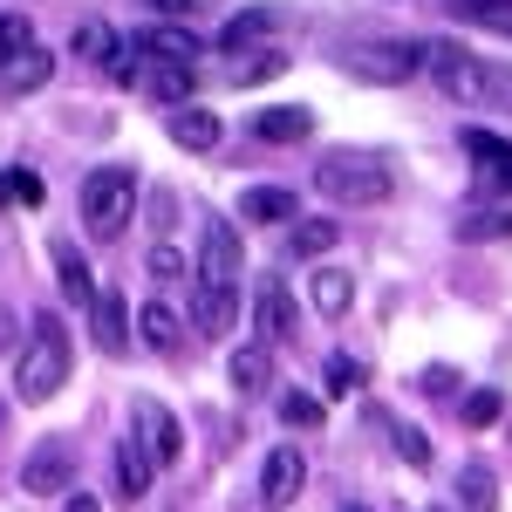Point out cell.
<instances>
[{
    "label": "cell",
    "instance_id": "e0dca14e",
    "mask_svg": "<svg viewBox=\"0 0 512 512\" xmlns=\"http://www.w3.org/2000/svg\"><path fill=\"white\" fill-rule=\"evenodd\" d=\"M151 451H144V437H123L117 444V485H123V499H144L151 492Z\"/></svg>",
    "mask_w": 512,
    "mask_h": 512
},
{
    "label": "cell",
    "instance_id": "ffe728a7",
    "mask_svg": "<svg viewBox=\"0 0 512 512\" xmlns=\"http://www.w3.org/2000/svg\"><path fill=\"white\" fill-rule=\"evenodd\" d=\"M280 28V7H246V14H233V21H226V35H219V48H253V41L260 35H274Z\"/></svg>",
    "mask_w": 512,
    "mask_h": 512
},
{
    "label": "cell",
    "instance_id": "6da1fadb",
    "mask_svg": "<svg viewBox=\"0 0 512 512\" xmlns=\"http://www.w3.org/2000/svg\"><path fill=\"white\" fill-rule=\"evenodd\" d=\"M239 239L226 219H205L198 233V267H192V315H198V335H226L239 321Z\"/></svg>",
    "mask_w": 512,
    "mask_h": 512
},
{
    "label": "cell",
    "instance_id": "30bf717a",
    "mask_svg": "<svg viewBox=\"0 0 512 512\" xmlns=\"http://www.w3.org/2000/svg\"><path fill=\"white\" fill-rule=\"evenodd\" d=\"M130 82H144L158 103H185V96H192V62H151V55H130Z\"/></svg>",
    "mask_w": 512,
    "mask_h": 512
},
{
    "label": "cell",
    "instance_id": "e575fe53",
    "mask_svg": "<svg viewBox=\"0 0 512 512\" xmlns=\"http://www.w3.org/2000/svg\"><path fill=\"white\" fill-rule=\"evenodd\" d=\"M280 417H287V424H301V431H315V424H321V403H315V396H280Z\"/></svg>",
    "mask_w": 512,
    "mask_h": 512
},
{
    "label": "cell",
    "instance_id": "4316f807",
    "mask_svg": "<svg viewBox=\"0 0 512 512\" xmlns=\"http://www.w3.org/2000/svg\"><path fill=\"white\" fill-rule=\"evenodd\" d=\"M76 55L82 62H110V55H117V35H110L103 21H82L76 28Z\"/></svg>",
    "mask_w": 512,
    "mask_h": 512
},
{
    "label": "cell",
    "instance_id": "8fae6325",
    "mask_svg": "<svg viewBox=\"0 0 512 512\" xmlns=\"http://www.w3.org/2000/svg\"><path fill=\"white\" fill-rule=\"evenodd\" d=\"M308 485V465H301V451L294 444H280L274 458H267V472H260V499L267 506H294V492Z\"/></svg>",
    "mask_w": 512,
    "mask_h": 512
},
{
    "label": "cell",
    "instance_id": "d6a6232c",
    "mask_svg": "<svg viewBox=\"0 0 512 512\" xmlns=\"http://www.w3.org/2000/svg\"><path fill=\"white\" fill-rule=\"evenodd\" d=\"M28 41H35V28H28L21 14H0V62H7V55H21Z\"/></svg>",
    "mask_w": 512,
    "mask_h": 512
},
{
    "label": "cell",
    "instance_id": "ac0fdd59",
    "mask_svg": "<svg viewBox=\"0 0 512 512\" xmlns=\"http://www.w3.org/2000/svg\"><path fill=\"white\" fill-rule=\"evenodd\" d=\"M239 219H253V226H280V219H301V205H294V192H280V185H260V192L239 198Z\"/></svg>",
    "mask_w": 512,
    "mask_h": 512
},
{
    "label": "cell",
    "instance_id": "d4e9b609",
    "mask_svg": "<svg viewBox=\"0 0 512 512\" xmlns=\"http://www.w3.org/2000/svg\"><path fill=\"white\" fill-rule=\"evenodd\" d=\"M349 301H355V280L342 274V267H321L315 274V308L335 321V315H349Z\"/></svg>",
    "mask_w": 512,
    "mask_h": 512
},
{
    "label": "cell",
    "instance_id": "603a6c76",
    "mask_svg": "<svg viewBox=\"0 0 512 512\" xmlns=\"http://www.w3.org/2000/svg\"><path fill=\"white\" fill-rule=\"evenodd\" d=\"M137 335H144V349L171 355L178 349V315H171L164 301H144V308H137Z\"/></svg>",
    "mask_w": 512,
    "mask_h": 512
},
{
    "label": "cell",
    "instance_id": "9a60e30c",
    "mask_svg": "<svg viewBox=\"0 0 512 512\" xmlns=\"http://www.w3.org/2000/svg\"><path fill=\"white\" fill-rule=\"evenodd\" d=\"M171 144H185V151H219V117L212 110H198V103H185V110H171Z\"/></svg>",
    "mask_w": 512,
    "mask_h": 512
},
{
    "label": "cell",
    "instance_id": "4fadbf2b",
    "mask_svg": "<svg viewBox=\"0 0 512 512\" xmlns=\"http://www.w3.org/2000/svg\"><path fill=\"white\" fill-rule=\"evenodd\" d=\"M465 151L478 158V178H485V185H506V192H512V144H506V137H492V130H465Z\"/></svg>",
    "mask_w": 512,
    "mask_h": 512
},
{
    "label": "cell",
    "instance_id": "7a4b0ae2",
    "mask_svg": "<svg viewBox=\"0 0 512 512\" xmlns=\"http://www.w3.org/2000/svg\"><path fill=\"white\" fill-rule=\"evenodd\" d=\"M62 383H69V328L55 315H41L28 349H21V362H14V396L21 403H48Z\"/></svg>",
    "mask_w": 512,
    "mask_h": 512
},
{
    "label": "cell",
    "instance_id": "1f68e13d",
    "mask_svg": "<svg viewBox=\"0 0 512 512\" xmlns=\"http://www.w3.org/2000/svg\"><path fill=\"white\" fill-rule=\"evenodd\" d=\"M458 499H465V506H492V499H499V492H492V472L472 465V472L458 478Z\"/></svg>",
    "mask_w": 512,
    "mask_h": 512
},
{
    "label": "cell",
    "instance_id": "8992f818",
    "mask_svg": "<svg viewBox=\"0 0 512 512\" xmlns=\"http://www.w3.org/2000/svg\"><path fill=\"white\" fill-rule=\"evenodd\" d=\"M342 69L362 76V82H410L417 69H424V41H396V35L349 41V48H342Z\"/></svg>",
    "mask_w": 512,
    "mask_h": 512
},
{
    "label": "cell",
    "instance_id": "f546056e",
    "mask_svg": "<svg viewBox=\"0 0 512 512\" xmlns=\"http://www.w3.org/2000/svg\"><path fill=\"white\" fill-rule=\"evenodd\" d=\"M328 390H335V396L362 390V362H355V355H328Z\"/></svg>",
    "mask_w": 512,
    "mask_h": 512
},
{
    "label": "cell",
    "instance_id": "4dcf8cb0",
    "mask_svg": "<svg viewBox=\"0 0 512 512\" xmlns=\"http://www.w3.org/2000/svg\"><path fill=\"white\" fill-rule=\"evenodd\" d=\"M280 69H287V55H274V48H260L253 62H233L239 82H267V76H280Z\"/></svg>",
    "mask_w": 512,
    "mask_h": 512
},
{
    "label": "cell",
    "instance_id": "5b68a950",
    "mask_svg": "<svg viewBox=\"0 0 512 512\" xmlns=\"http://www.w3.org/2000/svg\"><path fill=\"white\" fill-rule=\"evenodd\" d=\"M424 69H431V82L451 96V103H465V110H478V103H485L492 62H478L465 41H424Z\"/></svg>",
    "mask_w": 512,
    "mask_h": 512
},
{
    "label": "cell",
    "instance_id": "d6986e66",
    "mask_svg": "<svg viewBox=\"0 0 512 512\" xmlns=\"http://www.w3.org/2000/svg\"><path fill=\"white\" fill-rule=\"evenodd\" d=\"M48 76H55V55H41L35 41H28L21 55H7V62H0V89H41Z\"/></svg>",
    "mask_w": 512,
    "mask_h": 512
},
{
    "label": "cell",
    "instance_id": "484cf974",
    "mask_svg": "<svg viewBox=\"0 0 512 512\" xmlns=\"http://www.w3.org/2000/svg\"><path fill=\"white\" fill-rule=\"evenodd\" d=\"M335 239H342V226H335V219H301V226H294V253H301V260H321Z\"/></svg>",
    "mask_w": 512,
    "mask_h": 512
},
{
    "label": "cell",
    "instance_id": "7c38bea8",
    "mask_svg": "<svg viewBox=\"0 0 512 512\" xmlns=\"http://www.w3.org/2000/svg\"><path fill=\"white\" fill-rule=\"evenodd\" d=\"M130 55H151V62H198L205 48H198L192 28H144V35H130Z\"/></svg>",
    "mask_w": 512,
    "mask_h": 512
},
{
    "label": "cell",
    "instance_id": "277c9868",
    "mask_svg": "<svg viewBox=\"0 0 512 512\" xmlns=\"http://www.w3.org/2000/svg\"><path fill=\"white\" fill-rule=\"evenodd\" d=\"M130 205H137V178H130L123 164H96V171L82 178V219H89L96 239H117L123 219H130Z\"/></svg>",
    "mask_w": 512,
    "mask_h": 512
},
{
    "label": "cell",
    "instance_id": "d590c367",
    "mask_svg": "<svg viewBox=\"0 0 512 512\" xmlns=\"http://www.w3.org/2000/svg\"><path fill=\"white\" fill-rule=\"evenodd\" d=\"M185 274H192V267L178 260V246H158V253H151V280H158V287H171V280H185Z\"/></svg>",
    "mask_w": 512,
    "mask_h": 512
},
{
    "label": "cell",
    "instance_id": "7402d4cb",
    "mask_svg": "<svg viewBox=\"0 0 512 512\" xmlns=\"http://www.w3.org/2000/svg\"><path fill=\"white\" fill-rule=\"evenodd\" d=\"M451 21L465 28H492V35H512V0H444Z\"/></svg>",
    "mask_w": 512,
    "mask_h": 512
},
{
    "label": "cell",
    "instance_id": "cb8c5ba5",
    "mask_svg": "<svg viewBox=\"0 0 512 512\" xmlns=\"http://www.w3.org/2000/svg\"><path fill=\"white\" fill-rule=\"evenodd\" d=\"M55 280H62V294H69L76 308L96 301V280H89V267L76 260V246H55Z\"/></svg>",
    "mask_w": 512,
    "mask_h": 512
},
{
    "label": "cell",
    "instance_id": "52a82bcc",
    "mask_svg": "<svg viewBox=\"0 0 512 512\" xmlns=\"http://www.w3.org/2000/svg\"><path fill=\"white\" fill-rule=\"evenodd\" d=\"M69 472H76V444H69V437H41L35 451L21 458V492L62 499V492H69Z\"/></svg>",
    "mask_w": 512,
    "mask_h": 512
},
{
    "label": "cell",
    "instance_id": "74e56055",
    "mask_svg": "<svg viewBox=\"0 0 512 512\" xmlns=\"http://www.w3.org/2000/svg\"><path fill=\"white\" fill-rule=\"evenodd\" d=\"M144 7H158L164 21H192V14H205V0H144Z\"/></svg>",
    "mask_w": 512,
    "mask_h": 512
},
{
    "label": "cell",
    "instance_id": "2e32d148",
    "mask_svg": "<svg viewBox=\"0 0 512 512\" xmlns=\"http://www.w3.org/2000/svg\"><path fill=\"white\" fill-rule=\"evenodd\" d=\"M267 383H274V349H267V342H246V349L233 355V390L267 396Z\"/></svg>",
    "mask_w": 512,
    "mask_h": 512
},
{
    "label": "cell",
    "instance_id": "836d02e7",
    "mask_svg": "<svg viewBox=\"0 0 512 512\" xmlns=\"http://www.w3.org/2000/svg\"><path fill=\"white\" fill-rule=\"evenodd\" d=\"M499 410H506V396H499V390H478L472 403H465V424L485 431V424H499Z\"/></svg>",
    "mask_w": 512,
    "mask_h": 512
},
{
    "label": "cell",
    "instance_id": "f1b7e54d",
    "mask_svg": "<svg viewBox=\"0 0 512 512\" xmlns=\"http://www.w3.org/2000/svg\"><path fill=\"white\" fill-rule=\"evenodd\" d=\"M390 444H396V458H403V465H417V472L431 465V444H424V431H410V424H396V431H390Z\"/></svg>",
    "mask_w": 512,
    "mask_h": 512
},
{
    "label": "cell",
    "instance_id": "ba28073f",
    "mask_svg": "<svg viewBox=\"0 0 512 512\" xmlns=\"http://www.w3.org/2000/svg\"><path fill=\"white\" fill-rule=\"evenodd\" d=\"M130 417H137V437H144L151 465H171V458H178V444H185V431H178V417L164 410L158 396H137V403H130Z\"/></svg>",
    "mask_w": 512,
    "mask_h": 512
},
{
    "label": "cell",
    "instance_id": "3957f363",
    "mask_svg": "<svg viewBox=\"0 0 512 512\" xmlns=\"http://www.w3.org/2000/svg\"><path fill=\"white\" fill-rule=\"evenodd\" d=\"M315 185H321V198H335V205H383L396 178H390L383 158H349V151H335V158H321Z\"/></svg>",
    "mask_w": 512,
    "mask_h": 512
},
{
    "label": "cell",
    "instance_id": "9c48e42d",
    "mask_svg": "<svg viewBox=\"0 0 512 512\" xmlns=\"http://www.w3.org/2000/svg\"><path fill=\"white\" fill-rule=\"evenodd\" d=\"M253 321H260V342L280 349V342H294V301H287V287L274 274L260 280V294H253Z\"/></svg>",
    "mask_w": 512,
    "mask_h": 512
},
{
    "label": "cell",
    "instance_id": "8d00e7d4",
    "mask_svg": "<svg viewBox=\"0 0 512 512\" xmlns=\"http://www.w3.org/2000/svg\"><path fill=\"white\" fill-rule=\"evenodd\" d=\"M7 198H28V205H35V198H41V178H28V171H21V178H0V205H7Z\"/></svg>",
    "mask_w": 512,
    "mask_h": 512
},
{
    "label": "cell",
    "instance_id": "83f0119b",
    "mask_svg": "<svg viewBox=\"0 0 512 512\" xmlns=\"http://www.w3.org/2000/svg\"><path fill=\"white\" fill-rule=\"evenodd\" d=\"M458 239H512V212H472L458 219Z\"/></svg>",
    "mask_w": 512,
    "mask_h": 512
},
{
    "label": "cell",
    "instance_id": "44dd1931",
    "mask_svg": "<svg viewBox=\"0 0 512 512\" xmlns=\"http://www.w3.org/2000/svg\"><path fill=\"white\" fill-rule=\"evenodd\" d=\"M89 315H96V349H103V355L130 349V335H123V294H96Z\"/></svg>",
    "mask_w": 512,
    "mask_h": 512
},
{
    "label": "cell",
    "instance_id": "f35d334b",
    "mask_svg": "<svg viewBox=\"0 0 512 512\" xmlns=\"http://www.w3.org/2000/svg\"><path fill=\"white\" fill-rule=\"evenodd\" d=\"M485 103H506V110H512V69H492V82H485Z\"/></svg>",
    "mask_w": 512,
    "mask_h": 512
},
{
    "label": "cell",
    "instance_id": "5bb4252c",
    "mask_svg": "<svg viewBox=\"0 0 512 512\" xmlns=\"http://www.w3.org/2000/svg\"><path fill=\"white\" fill-rule=\"evenodd\" d=\"M308 130H315V110H301V103H280V110L253 117V137H267V144H301Z\"/></svg>",
    "mask_w": 512,
    "mask_h": 512
}]
</instances>
